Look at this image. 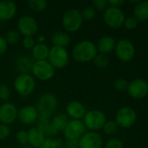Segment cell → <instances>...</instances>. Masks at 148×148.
Here are the masks:
<instances>
[{
	"instance_id": "6da1fadb",
	"label": "cell",
	"mask_w": 148,
	"mask_h": 148,
	"mask_svg": "<svg viewBox=\"0 0 148 148\" xmlns=\"http://www.w3.org/2000/svg\"><path fill=\"white\" fill-rule=\"evenodd\" d=\"M98 50L96 45L89 40H83L79 42L72 49V58L79 63L89 62L97 56Z\"/></svg>"
},
{
	"instance_id": "7a4b0ae2",
	"label": "cell",
	"mask_w": 148,
	"mask_h": 148,
	"mask_svg": "<svg viewBox=\"0 0 148 148\" xmlns=\"http://www.w3.org/2000/svg\"><path fill=\"white\" fill-rule=\"evenodd\" d=\"M58 106V99L51 93H44L40 95L36 103V108L38 112V116L48 118H50V116L57 110Z\"/></svg>"
},
{
	"instance_id": "3957f363",
	"label": "cell",
	"mask_w": 148,
	"mask_h": 148,
	"mask_svg": "<svg viewBox=\"0 0 148 148\" xmlns=\"http://www.w3.org/2000/svg\"><path fill=\"white\" fill-rule=\"evenodd\" d=\"M15 91L22 97L30 95L36 88V79L31 74H19L14 80Z\"/></svg>"
},
{
	"instance_id": "277c9868",
	"label": "cell",
	"mask_w": 148,
	"mask_h": 148,
	"mask_svg": "<svg viewBox=\"0 0 148 148\" xmlns=\"http://www.w3.org/2000/svg\"><path fill=\"white\" fill-rule=\"evenodd\" d=\"M83 18L80 10L70 9L66 10L62 16V26L67 32H76L83 25Z\"/></svg>"
},
{
	"instance_id": "5b68a950",
	"label": "cell",
	"mask_w": 148,
	"mask_h": 148,
	"mask_svg": "<svg viewBox=\"0 0 148 148\" xmlns=\"http://www.w3.org/2000/svg\"><path fill=\"white\" fill-rule=\"evenodd\" d=\"M70 60V55L66 48L52 46L49 50L47 61L55 69H61L67 66Z\"/></svg>"
},
{
	"instance_id": "8992f818",
	"label": "cell",
	"mask_w": 148,
	"mask_h": 148,
	"mask_svg": "<svg viewBox=\"0 0 148 148\" xmlns=\"http://www.w3.org/2000/svg\"><path fill=\"white\" fill-rule=\"evenodd\" d=\"M82 121L85 128L91 132H96L103 128L106 122V116L101 110L92 109L86 112Z\"/></svg>"
},
{
	"instance_id": "52a82bcc",
	"label": "cell",
	"mask_w": 148,
	"mask_h": 148,
	"mask_svg": "<svg viewBox=\"0 0 148 148\" xmlns=\"http://www.w3.org/2000/svg\"><path fill=\"white\" fill-rule=\"evenodd\" d=\"M56 69L47 61H35L31 68V75L39 81L46 82L52 79L55 75Z\"/></svg>"
},
{
	"instance_id": "ba28073f",
	"label": "cell",
	"mask_w": 148,
	"mask_h": 148,
	"mask_svg": "<svg viewBox=\"0 0 148 148\" xmlns=\"http://www.w3.org/2000/svg\"><path fill=\"white\" fill-rule=\"evenodd\" d=\"M105 23L111 29L120 28L125 22V13L120 8L108 7L103 15Z\"/></svg>"
},
{
	"instance_id": "9c48e42d",
	"label": "cell",
	"mask_w": 148,
	"mask_h": 148,
	"mask_svg": "<svg viewBox=\"0 0 148 148\" xmlns=\"http://www.w3.org/2000/svg\"><path fill=\"white\" fill-rule=\"evenodd\" d=\"M137 121V114L135 110L130 107L120 108L115 115V121L119 127L122 128L132 127Z\"/></svg>"
},
{
	"instance_id": "30bf717a",
	"label": "cell",
	"mask_w": 148,
	"mask_h": 148,
	"mask_svg": "<svg viewBox=\"0 0 148 148\" xmlns=\"http://www.w3.org/2000/svg\"><path fill=\"white\" fill-rule=\"evenodd\" d=\"M115 54L122 62H130L135 56V47L128 39H120L115 45Z\"/></svg>"
},
{
	"instance_id": "8fae6325",
	"label": "cell",
	"mask_w": 148,
	"mask_h": 148,
	"mask_svg": "<svg viewBox=\"0 0 148 148\" xmlns=\"http://www.w3.org/2000/svg\"><path fill=\"white\" fill-rule=\"evenodd\" d=\"M85 127L83 121L70 120L63 130L66 140H79L85 133Z\"/></svg>"
},
{
	"instance_id": "7c38bea8",
	"label": "cell",
	"mask_w": 148,
	"mask_h": 148,
	"mask_svg": "<svg viewBox=\"0 0 148 148\" xmlns=\"http://www.w3.org/2000/svg\"><path fill=\"white\" fill-rule=\"evenodd\" d=\"M17 31L20 35L25 36H33L38 30V24L36 19L29 15L22 16L17 23Z\"/></svg>"
},
{
	"instance_id": "4fadbf2b",
	"label": "cell",
	"mask_w": 148,
	"mask_h": 148,
	"mask_svg": "<svg viewBox=\"0 0 148 148\" xmlns=\"http://www.w3.org/2000/svg\"><path fill=\"white\" fill-rule=\"evenodd\" d=\"M127 92L133 99L140 100L148 94V83L143 79H134L128 84Z\"/></svg>"
},
{
	"instance_id": "5bb4252c",
	"label": "cell",
	"mask_w": 148,
	"mask_h": 148,
	"mask_svg": "<svg viewBox=\"0 0 148 148\" xmlns=\"http://www.w3.org/2000/svg\"><path fill=\"white\" fill-rule=\"evenodd\" d=\"M102 146V137L97 132H85L78 140L79 148H101Z\"/></svg>"
},
{
	"instance_id": "9a60e30c",
	"label": "cell",
	"mask_w": 148,
	"mask_h": 148,
	"mask_svg": "<svg viewBox=\"0 0 148 148\" xmlns=\"http://www.w3.org/2000/svg\"><path fill=\"white\" fill-rule=\"evenodd\" d=\"M17 107L11 102H3L0 106V122L4 125L12 124L17 118Z\"/></svg>"
},
{
	"instance_id": "2e32d148",
	"label": "cell",
	"mask_w": 148,
	"mask_h": 148,
	"mask_svg": "<svg viewBox=\"0 0 148 148\" xmlns=\"http://www.w3.org/2000/svg\"><path fill=\"white\" fill-rule=\"evenodd\" d=\"M38 112L34 106H24L17 111L18 121L23 125H32L38 121Z\"/></svg>"
},
{
	"instance_id": "e0dca14e",
	"label": "cell",
	"mask_w": 148,
	"mask_h": 148,
	"mask_svg": "<svg viewBox=\"0 0 148 148\" xmlns=\"http://www.w3.org/2000/svg\"><path fill=\"white\" fill-rule=\"evenodd\" d=\"M66 115L71 120H80L82 121L86 114V108L83 103L78 101H70L65 108Z\"/></svg>"
},
{
	"instance_id": "ac0fdd59",
	"label": "cell",
	"mask_w": 148,
	"mask_h": 148,
	"mask_svg": "<svg viewBox=\"0 0 148 148\" xmlns=\"http://www.w3.org/2000/svg\"><path fill=\"white\" fill-rule=\"evenodd\" d=\"M28 144L34 148H39L44 142L46 137L38 126L31 127L27 131Z\"/></svg>"
},
{
	"instance_id": "d6986e66",
	"label": "cell",
	"mask_w": 148,
	"mask_h": 148,
	"mask_svg": "<svg viewBox=\"0 0 148 148\" xmlns=\"http://www.w3.org/2000/svg\"><path fill=\"white\" fill-rule=\"evenodd\" d=\"M17 11V4L10 0L0 1V21H9L12 19Z\"/></svg>"
},
{
	"instance_id": "ffe728a7",
	"label": "cell",
	"mask_w": 148,
	"mask_h": 148,
	"mask_svg": "<svg viewBox=\"0 0 148 148\" xmlns=\"http://www.w3.org/2000/svg\"><path fill=\"white\" fill-rule=\"evenodd\" d=\"M115 45H116V42L113 37L109 36H102L98 41L96 48H97V50L100 54L106 55L114 50Z\"/></svg>"
},
{
	"instance_id": "44dd1931",
	"label": "cell",
	"mask_w": 148,
	"mask_h": 148,
	"mask_svg": "<svg viewBox=\"0 0 148 148\" xmlns=\"http://www.w3.org/2000/svg\"><path fill=\"white\" fill-rule=\"evenodd\" d=\"M49 50H50V48L45 43H36L35 46L31 50V57L35 61L47 60Z\"/></svg>"
},
{
	"instance_id": "7402d4cb",
	"label": "cell",
	"mask_w": 148,
	"mask_h": 148,
	"mask_svg": "<svg viewBox=\"0 0 148 148\" xmlns=\"http://www.w3.org/2000/svg\"><path fill=\"white\" fill-rule=\"evenodd\" d=\"M33 62L32 59L28 56H20L16 61V68L20 74H30Z\"/></svg>"
},
{
	"instance_id": "603a6c76",
	"label": "cell",
	"mask_w": 148,
	"mask_h": 148,
	"mask_svg": "<svg viewBox=\"0 0 148 148\" xmlns=\"http://www.w3.org/2000/svg\"><path fill=\"white\" fill-rule=\"evenodd\" d=\"M51 42L53 46L66 48L71 42V36L67 32L55 31L51 35Z\"/></svg>"
},
{
	"instance_id": "cb8c5ba5",
	"label": "cell",
	"mask_w": 148,
	"mask_h": 148,
	"mask_svg": "<svg viewBox=\"0 0 148 148\" xmlns=\"http://www.w3.org/2000/svg\"><path fill=\"white\" fill-rule=\"evenodd\" d=\"M133 16L138 22H145L148 20V1H141L133 8Z\"/></svg>"
},
{
	"instance_id": "d4e9b609",
	"label": "cell",
	"mask_w": 148,
	"mask_h": 148,
	"mask_svg": "<svg viewBox=\"0 0 148 148\" xmlns=\"http://www.w3.org/2000/svg\"><path fill=\"white\" fill-rule=\"evenodd\" d=\"M69 121H70L69 117L66 115V114L60 113V114H56L52 118V120L51 121V123L58 132H60L65 129Z\"/></svg>"
},
{
	"instance_id": "484cf974",
	"label": "cell",
	"mask_w": 148,
	"mask_h": 148,
	"mask_svg": "<svg viewBox=\"0 0 148 148\" xmlns=\"http://www.w3.org/2000/svg\"><path fill=\"white\" fill-rule=\"evenodd\" d=\"M43 131L44 134L45 135L46 138H56L58 134V131L54 128V127L51 125V121H46L43 123H38V125Z\"/></svg>"
},
{
	"instance_id": "4316f807",
	"label": "cell",
	"mask_w": 148,
	"mask_h": 148,
	"mask_svg": "<svg viewBox=\"0 0 148 148\" xmlns=\"http://www.w3.org/2000/svg\"><path fill=\"white\" fill-rule=\"evenodd\" d=\"M28 7L36 12L44 11L48 5V3L45 0H30L27 2Z\"/></svg>"
},
{
	"instance_id": "83f0119b",
	"label": "cell",
	"mask_w": 148,
	"mask_h": 148,
	"mask_svg": "<svg viewBox=\"0 0 148 148\" xmlns=\"http://www.w3.org/2000/svg\"><path fill=\"white\" fill-rule=\"evenodd\" d=\"M64 142L59 138H46L39 148H63Z\"/></svg>"
},
{
	"instance_id": "f1b7e54d",
	"label": "cell",
	"mask_w": 148,
	"mask_h": 148,
	"mask_svg": "<svg viewBox=\"0 0 148 148\" xmlns=\"http://www.w3.org/2000/svg\"><path fill=\"white\" fill-rule=\"evenodd\" d=\"M20 37H21V35L17 29H10L6 32L4 39L7 42L8 45L9 44L13 45V44H17L19 42Z\"/></svg>"
},
{
	"instance_id": "f546056e",
	"label": "cell",
	"mask_w": 148,
	"mask_h": 148,
	"mask_svg": "<svg viewBox=\"0 0 148 148\" xmlns=\"http://www.w3.org/2000/svg\"><path fill=\"white\" fill-rule=\"evenodd\" d=\"M80 12L84 21H92L97 16V11L92 6H86Z\"/></svg>"
},
{
	"instance_id": "4dcf8cb0",
	"label": "cell",
	"mask_w": 148,
	"mask_h": 148,
	"mask_svg": "<svg viewBox=\"0 0 148 148\" xmlns=\"http://www.w3.org/2000/svg\"><path fill=\"white\" fill-rule=\"evenodd\" d=\"M94 64L100 69L106 68L109 64V58L107 57L106 55L104 54H97V56L93 59Z\"/></svg>"
},
{
	"instance_id": "1f68e13d",
	"label": "cell",
	"mask_w": 148,
	"mask_h": 148,
	"mask_svg": "<svg viewBox=\"0 0 148 148\" xmlns=\"http://www.w3.org/2000/svg\"><path fill=\"white\" fill-rule=\"evenodd\" d=\"M118 129H119V126L115 121H108L106 122V124L103 127L104 132L109 135H113L116 134L118 132Z\"/></svg>"
},
{
	"instance_id": "d6a6232c",
	"label": "cell",
	"mask_w": 148,
	"mask_h": 148,
	"mask_svg": "<svg viewBox=\"0 0 148 148\" xmlns=\"http://www.w3.org/2000/svg\"><path fill=\"white\" fill-rule=\"evenodd\" d=\"M128 84L129 82L124 79V78H118L114 81L113 82V87L116 90L120 91V92H124L126 90H127L128 88Z\"/></svg>"
},
{
	"instance_id": "836d02e7",
	"label": "cell",
	"mask_w": 148,
	"mask_h": 148,
	"mask_svg": "<svg viewBox=\"0 0 148 148\" xmlns=\"http://www.w3.org/2000/svg\"><path fill=\"white\" fill-rule=\"evenodd\" d=\"M10 97V90L5 84H0V101L7 102Z\"/></svg>"
},
{
	"instance_id": "e575fe53",
	"label": "cell",
	"mask_w": 148,
	"mask_h": 148,
	"mask_svg": "<svg viewBox=\"0 0 148 148\" xmlns=\"http://www.w3.org/2000/svg\"><path fill=\"white\" fill-rule=\"evenodd\" d=\"M16 140L17 143L21 146H26L28 144V136L27 132L24 130H20L16 134Z\"/></svg>"
},
{
	"instance_id": "d590c367",
	"label": "cell",
	"mask_w": 148,
	"mask_h": 148,
	"mask_svg": "<svg viewBox=\"0 0 148 148\" xmlns=\"http://www.w3.org/2000/svg\"><path fill=\"white\" fill-rule=\"evenodd\" d=\"M106 148H123L124 147V144L123 142L117 138H112L110 140H108L106 143Z\"/></svg>"
},
{
	"instance_id": "8d00e7d4",
	"label": "cell",
	"mask_w": 148,
	"mask_h": 148,
	"mask_svg": "<svg viewBox=\"0 0 148 148\" xmlns=\"http://www.w3.org/2000/svg\"><path fill=\"white\" fill-rule=\"evenodd\" d=\"M11 130L8 125L0 123V140H5L10 135Z\"/></svg>"
},
{
	"instance_id": "74e56055",
	"label": "cell",
	"mask_w": 148,
	"mask_h": 148,
	"mask_svg": "<svg viewBox=\"0 0 148 148\" xmlns=\"http://www.w3.org/2000/svg\"><path fill=\"white\" fill-rule=\"evenodd\" d=\"M22 44L25 49L31 50L32 48L35 46L36 42H35V39L33 36H25V37H24V39L22 41Z\"/></svg>"
},
{
	"instance_id": "f35d334b",
	"label": "cell",
	"mask_w": 148,
	"mask_h": 148,
	"mask_svg": "<svg viewBox=\"0 0 148 148\" xmlns=\"http://www.w3.org/2000/svg\"><path fill=\"white\" fill-rule=\"evenodd\" d=\"M138 20L134 16H129L125 19L124 25L127 29H134L138 25Z\"/></svg>"
},
{
	"instance_id": "ab89813d",
	"label": "cell",
	"mask_w": 148,
	"mask_h": 148,
	"mask_svg": "<svg viewBox=\"0 0 148 148\" xmlns=\"http://www.w3.org/2000/svg\"><path fill=\"white\" fill-rule=\"evenodd\" d=\"M92 4L95 10H106L109 7L108 2L106 0H94L92 2Z\"/></svg>"
},
{
	"instance_id": "60d3db41",
	"label": "cell",
	"mask_w": 148,
	"mask_h": 148,
	"mask_svg": "<svg viewBox=\"0 0 148 148\" xmlns=\"http://www.w3.org/2000/svg\"><path fill=\"white\" fill-rule=\"evenodd\" d=\"M8 49V43L5 41L4 37L0 36V56H3Z\"/></svg>"
},
{
	"instance_id": "b9f144b4",
	"label": "cell",
	"mask_w": 148,
	"mask_h": 148,
	"mask_svg": "<svg viewBox=\"0 0 148 148\" xmlns=\"http://www.w3.org/2000/svg\"><path fill=\"white\" fill-rule=\"evenodd\" d=\"M107 2L109 7H114V8H120L121 5L125 3L124 0H109Z\"/></svg>"
},
{
	"instance_id": "7bdbcfd3",
	"label": "cell",
	"mask_w": 148,
	"mask_h": 148,
	"mask_svg": "<svg viewBox=\"0 0 148 148\" xmlns=\"http://www.w3.org/2000/svg\"><path fill=\"white\" fill-rule=\"evenodd\" d=\"M64 146L65 148H72L78 147V140H66L64 143Z\"/></svg>"
},
{
	"instance_id": "ee69618b",
	"label": "cell",
	"mask_w": 148,
	"mask_h": 148,
	"mask_svg": "<svg viewBox=\"0 0 148 148\" xmlns=\"http://www.w3.org/2000/svg\"><path fill=\"white\" fill-rule=\"evenodd\" d=\"M36 40H37L36 43H44V42L46 40V37H45L44 35H39V36H38Z\"/></svg>"
},
{
	"instance_id": "f6af8a7d",
	"label": "cell",
	"mask_w": 148,
	"mask_h": 148,
	"mask_svg": "<svg viewBox=\"0 0 148 148\" xmlns=\"http://www.w3.org/2000/svg\"><path fill=\"white\" fill-rule=\"evenodd\" d=\"M72 148H79V147H72Z\"/></svg>"
}]
</instances>
